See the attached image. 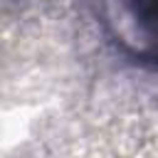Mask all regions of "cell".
I'll return each mask as SVG.
<instances>
[{"label": "cell", "instance_id": "obj_1", "mask_svg": "<svg viewBox=\"0 0 158 158\" xmlns=\"http://www.w3.org/2000/svg\"><path fill=\"white\" fill-rule=\"evenodd\" d=\"M104 22L133 57L158 62V0H101Z\"/></svg>", "mask_w": 158, "mask_h": 158}]
</instances>
